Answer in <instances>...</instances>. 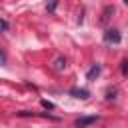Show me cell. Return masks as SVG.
Listing matches in <instances>:
<instances>
[{"mask_svg":"<svg viewBox=\"0 0 128 128\" xmlns=\"http://www.w3.org/2000/svg\"><path fill=\"white\" fill-rule=\"evenodd\" d=\"M122 74H124V76L128 74V60H124V62H122Z\"/></svg>","mask_w":128,"mask_h":128,"instance_id":"6","label":"cell"},{"mask_svg":"<svg viewBox=\"0 0 128 128\" xmlns=\"http://www.w3.org/2000/svg\"><path fill=\"white\" fill-rule=\"evenodd\" d=\"M54 68L56 70H64L66 68V58H56L54 60Z\"/></svg>","mask_w":128,"mask_h":128,"instance_id":"5","label":"cell"},{"mask_svg":"<svg viewBox=\"0 0 128 128\" xmlns=\"http://www.w3.org/2000/svg\"><path fill=\"white\" fill-rule=\"evenodd\" d=\"M100 72H102V68H100V64H94L90 70H88V74H86V78L88 80H94V78H98L100 76Z\"/></svg>","mask_w":128,"mask_h":128,"instance_id":"4","label":"cell"},{"mask_svg":"<svg viewBox=\"0 0 128 128\" xmlns=\"http://www.w3.org/2000/svg\"><path fill=\"white\" fill-rule=\"evenodd\" d=\"M70 94H72L74 98H80V100H86V98L90 96V92H88L86 88H72V90H70Z\"/></svg>","mask_w":128,"mask_h":128,"instance_id":"3","label":"cell"},{"mask_svg":"<svg viewBox=\"0 0 128 128\" xmlns=\"http://www.w3.org/2000/svg\"><path fill=\"white\" fill-rule=\"evenodd\" d=\"M104 40H106L108 44H120L122 36H120V32H118L116 28H108V30L104 32Z\"/></svg>","mask_w":128,"mask_h":128,"instance_id":"1","label":"cell"},{"mask_svg":"<svg viewBox=\"0 0 128 128\" xmlns=\"http://www.w3.org/2000/svg\"><path fill=\"white\" fill-rule=\"evenodd\" d=\"M2 64H6V54L0 50V66H2Z\"/></svg>","mask_w":128,"mask_h":128,"instance_id":"7","label":"cell"},{"mask_svg":"<svg viewBox=\"0 0 128 128\" xmlns=\"http://www.w3.org/2000/svg\"><path fill=\"white\" fill-rule=\"evenodd\" d=\"M98 120V116H84V118H78L76 120V128H86L90 124H94Z\"/></svg>","mask_w":128,"mask_h":128,"instance_id":"2","label":"cell"},{"mask_svg":"<svg viewBox=\"0 0 128 128\" xmlns=\"http://www.w3.org/2000/svg\"><path fill=\"white\" fill-rule=\"evenodd\" d=\"M0 30H2V24H0Z\"/></svg>","mask_w":128,"mask_h":128,"instance_id":"8","label":"cell"}]
</instances>
